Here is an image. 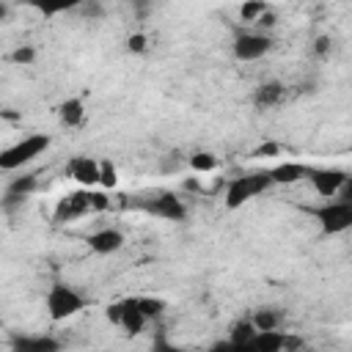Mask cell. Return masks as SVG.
Masks as SVG:
<instances>
[{"mask_svg":"<svg viewBox=\"0 0 352 352\" xmlns=\"http://www.w3.org/2000/svg\"><path fill=\"white\" fill-rule=\"evenodd\" d=\"M44 305H47V314L52 322H63V319H69L85 308V297L66 283H52L47 297H44Z\"/></svg>","mask_w":352,"mask_h":352,"instance_id":"cell-1","label":"cell"},{"mask_svg":"<svg viewBox=\"0 0 352 352\" xmlns=\"http://www.w3.org/2000/svg\"><path fill=\"white\" fill-rule=\"evenodd\" d=\"M50 146V138L47 135H28L22 138L19 143L8 146L0 151V170H16L28 162H33L38 154H44Z\"/></svg>","mask_w":352,"mask_h":352,"instance_id":"cell-2","label":"cell"},{"mask_svg":"<svg viewBox=\"0 0 352 352\" xmlns=\"http://www.w3.org/2000/svg\"><path fill=\"white\" fill-rule=\"evenodd\" d=\"M272 184L270 173H250V176H236L228 182L226 187V209H239L242 204H248L250 198H256L258 192H264Z\"/></svg>","mask_w":352,"mask_h":352,"instance_id":"cell-3","label":"cell"},{"mask_svg":"<svg viewBox=\"0 0 352 352\" xmlns=\"http://www.w3.org/2000/svg\"><path fill=\"white\" fill-rule=\"evenodd\" d=\"M308 212L319 220L324 234H341L352 226V201H333V204L327 201V204L314 206Z\"/></svg>","mask_w":352,"mask_h":352,"instance_id":"cell-4","label":"cell"},{"mask_svg":"<svg viewBox=\"0 0 352 352\" xmlns=\"http://www.w3.org/2000/svg\"><path fill=\"white\" fill-rule=\"evenodd\" d=\"M272 50L270 36L264 33H239L234 41V58L236 60H256Z\"/></svg>","mask_w":352,"mask_h":352,"instance_id":"cell-5","label":"cell"},{"mask_svg":"<svg viewBox=\"0 0 352 352\" xmlns=\"http://www.w3.org/2000/svg\"><path fill=\"white\" fill-rule=\"evenodd\" d=\"M305 176L311 179L314 190L322 195V198H336L338 187L344 184V179L349 176L346 170H330V168H305Z\"/></svg>","mask_w":352,"mask_h":352,"instance_id":"cell-6","label":"cell"},{"mask_svg":"<svg viewBox=\"0 0 352 352\" xmlns=\"http://www.w3.org/2000/svg\"><path fill=\"white\" fill-rule=\"evenodd\" d=\"M148 214H157V217H162V220H184L187 217V209H184V204H182V198H176V192H162L160 198H154V201H146V204H140Z\"/></svg>","mask_w":352,"mask_h":352,"instance_id":"cell-7","label":"cell"},{"mask_svg":"<svg viewBox=\"0 0 352 352\" xmlns=\"http://www.w3.org/2000/svg\"><path fill=\"white\" fill-rule=\"evenodd\" d=\"M85 212H91L88 192H72V195H66V198L58 201L55 223H69V220H74V217H82Z\"/></svg>","mask_w":352,"mask_h":352,"instance_id":"cell-8","label":"cell"},{"mask_svg":"<svg viewBox=\"0 0 352 352\" xmlns=\"http://www.w3.org/2000/svg\"><path fill=\"white\" fill-rule=\"evenodd\" d=\"M69 173L77 184H82L85 190L88 187H96L99 184V162L91 160V157H74L69 162Z\"/></svg>","mask_w":352,"mask_h":352,"instance_id":"cell-9","label":"cell"},{"mask_svg":"<svg viewBox=\"0 0 352 352\" xmlns=\"http://www.w3.org/2000/svg\"><path fill=\"white\" fill-rule=\"evenodd\" d=\"M88 248L94 253H116L124 248V234L118 228H102L88 236Z\"/></svg>","mask_w":352,"mask_h":352,"instance_id":"cell-10","label":"cell"},{"mask_svg":"<svg viewBox=\"0 0 352 352\" xmlns=\"http://www.w3.org/2000/svg\"><path fill=\"white\" fill-rule=\"evenodd\" d=\"M143 324H146V316L140 314L135 297L121 300V324L118 327H124L129 336H138V333H143Z\"/></svg>","mask_w":352,"mask_h":352,"instance_id":"cell-11","label":"cell"},{"mask_svg":"<svg viewBox=\"0 0 352 352\" xmlns=\"http://www.w3.org/2000/svg\"><path fill=\"white\" fill-rule=\"evenodd\" d=\"M267 173L272 179V184H294V182H300L305 176V165L302 162H280Z\"/></svg>","mask_w":352,"mask_h":352,"instance_id":"cell-12","label":"cell"},{"mask_svg":"<svg viewBox=\"0 0 352 352\" xmlns=\"http://www.w3.org/2000/svg\"><path fill=\"white\" fill-rule=\"evenodd\" d=\"M248 346H253L258 352H280L283 349V333H278V327L275 330H256Z\"/></svg>","mask_w":352,"mask_h":352,"instance_id":"cell-13","label":"cell"},{"mask_svg":"<svg viewBox=\"0 0 352 352\" xmlns=\"http://www.w3.org/2000/svg\"><path fill=\"white\" fill-rule=\"evenodd\" d=\"M58 116H60V121H63L66 126H77V124H82V116H85L82 99L72 96V99L60 102V107H58Z\"/></svg>","mask_w":352,"mask_h":352,"instance_id":"cell-14","label":"cell"},{"mask_svg":"<svg viewBox=\"0 0 352 352\" xmlns=\"http://www.w3.org/2000/svg\"><path fill=\"white\" fill-rule=\"evenodd\" d=\"M85 0H28V6H33L36 11H41L44 16H52V14H60V11H72V8H80Z\"/></svg>","mask_w":352,"mask_h":352,"instance_id":"cell-15","label":"cell"},{"mask_svg":"<svg viewBox=\"0 0 352 352\" xmlns=\"http://www.w3.org/2000/svg\"><path fill=\"white\" fill-rule=\"evenodd\" d=\"M280 96H283V85L280 82H264V85L256 88L253 102H256V107H272V104L280 102Z\"/></svg>","mask_w":352,"mask_h":352,"instance_id":"cell-16","label":"cell"},{"mask_svg":"<svg viewBox=\"0 0 352 352\" xmlns=\"http://www.w3.org/2000/svg\"><path fill=\"white\" fill-rule=\"evenodd\" d=\"M60 344L55 338H47V336H38V338H16L14 341V349H22V352H55Z\"/></svg>","mask_w":352,"mask_h":352,"instance_id":"cell-17","label":"cell"},{"mask_svg":"<svg viewBox=\"0 0 352 352\" xmlns=\"http://www.w3.org/2000/svg\"><path fill=\"white\" fill-rule=\"evenodd\" d=\"M253 333H256V327H253V322L250 319H242V322H236L234 327H231V338H228V346H248L250 344V338H253Z\"/></svg>","mask_w":352,"mask_h":352,"instance_id":"cell-18","label":"cell"},{"mask_svg":"<svg viewBox=\"0 0 352 352\" xmlns=\"http://www.w3.org/2000/svg\"><path fill=\"white\" fill-rule=\"evenodd\" d=\"M187 162H190V168L198 170V173H209V170L217 168V157L209 154V151H195V154H190Z\"/></svg>","mask_w":352,"mask_h":352,"instance_id":"cell-19","label":"cell"},{"mask_svg":"<svg viewBox=\"0 0 352 352\" xmlns=\"http://www.w3.org/2000/svg\"><path fill=\"white\" fill-rule=\"evenodd\" d=\"M253 327L256 330H275L278 327V322H280V316L272 311V308H258L256 314H253Z\"/></svg>","mask_w":352,"mask_h":352,"instance_id":"cell-20","label":"cell"},{"mask_svg":"<svg viewBox=\"0 0 352 352\" xmlns=\"http://www.w3.org/2000/svg\"><path fill=\"white\" fill-rule=\"evenodd\" d=\"M135 302L146 319H154L165 311V300H160V297H135Z\"/></svg>","mask_w":352,"mask_h":352,"instance_id":"cell-21","label":"cell"},{"mask_svg":"<svg viewBox=\"0 0 352 352\" xmlns=\"http://www.w3.org/2000/svg\"><path fill=\"white\" fill-rule=\"evenodd\" d=\"M267 8H270L267 0H245L239 8V16H242V22H256L258 14H264Z\"/></svg>","mask_w":352,"mask_h":352,"instance_id":"cell-22","label":"cell"},{"mask_svg":"<svg viewBox=\"0 0 352 352\" xmlns=\"http://www.w3.org/2000/svg\"><path fill=\"white\" fill-rule=\"evenodd\" d=\"M99 184H102L104 190H113V187L118 184V170H116V165H113L110 160H102V162H99Z\"/></svg>","mask_w":352,"mask_h":352,"instance_id":"cell-23","label":"cell"},{"mask_svg":"<svg viewBox=\"0 0 352 352\" xmlns=\"http://www.w3.org/2000/svg\"><path fill=\"white\" fill-rule=\"evenodd\" d=\"M283 148H280V143H275V140H267V143H258L253 151H250V157L253 160H272V157H278Z\"/></svg>","mask_w":352,"mask_h":352,"instance_id":"cell-24","label":"cell"},{"mask_svg":"<svg viewBox=\"0 0 352 352\" xmlns=\"http://www.w3.org/2000/svg\"><path fill=\"white\" fill-rule=\"evenodd\" d=\"M36 190V176H19V179H14L11 184H8V192L11 195H28V192H33Z\"/></svg>","mask_w":352,"mask_h":352,"instance_id":"cell-25","label":"cell"},{"mask_svg":"<svg viewBox=\"0 0 352 352\" xmlns=\"http://www.w3.org/2000/svg\"><path fill=\"white\" fill-rule=\"evenodd\" d=\"M11 60H14L16 66H28V63L36 60V50H33L30 44H22V47H16V50L11 52Z\"/></svg>","mask_w":352,"mask_h":352,"instance_id":"cell-26","label":"cell"},{"mask_svg":"<svg viewBox=\"0 0 352 352\" xmlns=\"http://www.w3.org/2000/svg\"><path fill=\"white\" fill-rule=\"evenodd\" d=\"M146 44H148V38H146L143 33H132V36L126 38V50H129V52H146Z\"/></svg>","mask_w":352,"mask_h":352,"instance_id":"cell-27","label":"cell"},{"mask_svg":"<svg viewBox=\"0 0 352 352\" xmlns=\"http://www.w3.org/2000/svg\"><path fill=\"white\" fill-rule=\"evenodd\" d=\"M88 204H91V212H104L110 206V198L102 192H88Z\"/></svg>","mask_w":352,"mask_h":352,"instance_id":"cell-28","label":"cell"},{"mask_svg":"<svg viewBox=\"0 0 352 352\" xmlns=\"http://www.w3.org/2000/svg\"><path fill=\"white\" fill-rule=\"evenodd\" d=\"M275 22H278V16H275V11H270V8H267L264 14H258V19H256V25H258V28H267V30L275 28Z\"/></svg>","mask_w":352,"mask_h":352,"instance_id":"cell-29","label":"cell"},{"mask_svg":"<svg viewBox=\"0 0 352 352\" xmlns=\"http://www.w3.org/2000/svg\"><path fill=\"white\" fill-rule=\"evenodd\" d=\"M104 316H107L110 324H121V302L107 305V308H104Z\"/></svg>","mask_w":352,"mask_h":352,"instance_id":"cell-30","label":"cell"},{"mask_svg":"<svg viewBox=\"0 0 352 352\" xmlns=\"http://www.w3.org/2000/svg\"><path fill=\"white\" fill-rule=\"evenodd\" d=\"M82 14H85L88 19H94V16H102V6H99L96 0H85V3H82Z\"/></svg>","mask_w":352,"mask_h":352,"instance_id":"cell-31","label":"cell"},{"mask_svg":"<svg viewBox=\"0 0 352 352\" xmlns=\"http://www.w3.org/2000/svg\"><path fill=\"white\" fill-rule=\"evenodd\" d=\"M314 52H316V55H327V52H330V36H319V38L314 41Z\"/></svg>","mask_w":352,"mask_h":352,"instance_id":"cell-32","label":"cell"},{"mask_svg":"<svg viewBox=\"0 0 352 352\" xmlns=\"http://www.w3.org/2000/svg\"><path fill=\"white\" fill-rule=\"evenodd\" d=\"M182 168V162H179V157L176 154H170L165 162H162V170H179Z\"/></svg>","mask_w":352,"mask_h":352,"instance_id":"cell-33","label":"cell"},{"mask_svg":"<svg viewBox=\"0 0 352 352\" xmlns=\"http://www.w3.org/2000/svg\"><path fill=\"white\" fill-rule=\"evenodd\" d=\"M184 190L198 192V190H201V182H198V179H184Z\"/></svg>","mask_w":352,"mask_h":352,"instance_id":"cell-34","label":"cell"},{"mask_svg":"<svg viewBox=\"0 0 352 352\" xmlns=\"http://www.w3.org/2000/svg\"><path fill=\"white\" fill-rule=\"evenodd\" d=\"M0 116L8 118V121H16V118H19V113H14V110H0Z\"/></svg>","mask_w":352,"mask_h":352,"instance_id":"cell-35","label":"cell"},{"mask_svg":"<svg viewBox=\"0 0 352 352\" xmlns=\"http://www.w3.org/2000/svg\"><path fill=\"white\" fill-rule=\"evenodd\" d=\"M6 14H8V6H6V3H0V19H6Z\"/></svg>","mask_w":352,"mask_h":352,"instance_id":"cell-36","label":"cell"}]
</instances>
